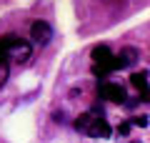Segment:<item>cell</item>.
<instances>
[{
    "label": "cell",
    "instance_id": "obj_1",
    "mask_svg": "<svg viewBox=\"0 0 150 143\" xmlns=\"http://www.w3.org/2000/svg\"><path fill=\"white\" fill-rule=\"evenodd\" d=\"M75 128L80 133H85V136H95V138H108L110 136V126H108V121L103 118L100 111H88L83 116H78Z\"/></svg>",
    "mask_w": 150,
    "mask_h": 143
},
{
    "label": "cell",
    "instance_id": "obj_2",
    "mask_svg": "<svg viewBox=\"0 0 150 143\" xmlns=\"http://www.w3.org/2000/svg\"><path fill=\"white\" fill-rule=\"evenodd\" d=\"M3 43H5V50H8V58H18V60H28L30 58V43L20 40L18 35H5L3 38Z\"/></svg>",
    "mask_w": 150,
    "mask_h": 143
},
{
    "label": "cell",
    "instance_id": "obj_3",
    "mask_svg": "<svg viewBox=\"0 0 150 143\" xmlns=\"http://www.w3.org/2000/svg\"><path fill=\"white\" fill-rule=\"evenodd\" d=\"M30 38H33V43H38V45H48L50 38H53V28H50L45 20H38V23L30 25Z\"/></svg>",
    "mask_w": 150,
    "mask_h": 143
},
{
    "label": "cell",
    "instance_id": "obj_4",
    "mask_svg": "<svg viewBox=\"0 0 150 143\" xmlns=\"http://www.w3.org/2000/svg\"><path fill=\"white\" fill-rule=\"evenodd\" d=\"M98 93H100L103 98H108V101H112V103H123L125 101V90H123V85H118V83H103L100 88H98Z\"/></svg>",
    "mask_w": 150,
    "mask_h": 143
},
{
    "label": "cell",
    "instance_id": "obj_5",
    "mask_svg": "<svg viewBox=\"0 0 150 143\" xmlns=\"http://www.w3.org/2000/svg\"><path fill=\"white\" fill-rule=\"evenodd\" d=\"M130 83L140 90V95H143L140 101H150V85H148V73H145V70L133 73V75H130Z\"/></svg>",
    "mask_w": 150,
    "mask_h": 143
},
{
    "label": "cell",
    "instance_id": "obj_6",
    "mask_svg": "<svg viewBox=\"0 0 150 143\" xmlns=\"http://www.w3.org/2000/svg\"><path fill=\"white\" fill-rule=\"evenodd\" d=\"M135 60H138V50H135V48H123V50L115 55L118 68H128V65H133Z\"/></svg>",
    "mask_w": 150,
    "mask_h": 143
},
{
    "label": "cell",
    "instance_id": "obj_7",
    "mask_svg": "<svg viewBox=\"0 0 150 143\" xmlns=\"http://www.w3.org/2000/svg\"><path fill=\"white\" fill-rule=\"evenodd\" d=\"M5 80H8V60H5V63H0V85L5 83Z\"/></svg>",
    "mask_w": 150,
    "mask_h": 143
},
{
    "label": "cell",
    "instance_id": "obj_8",
    "mask_svg": "<svg viewBox=\"0 0 150 143\" xmlns=\"http://www.w3.org/2000/svg\"><path fill=\"white\" fill-rule=\"evenodd\" d=\"M130 123H133V126H140V128H145V126H148V118H145V116H138V118H133Z\"/></svg>",
    "mask_w": 150,
    "mask_h": 143
},
{
    "label": "cell",
    "instance_id": "obj_9",
    "mask_svg": "<svg viewBox=\"0 0 150 143\" xmlns=\"http://www.w3.org/2000/svg\"><path fill=\"white\" fill-rule=\"evenodd\" d=\"M5 58H8V50H5V43L0 40V63H5Z\"/></svg>",
    "mask_w": 150,
    "mask_h": 143
},
{
    "label": "cell",
    "instance_id": "obj_10",
    "mask_svg": "<svg viewBox=\"0 0 150 143\" xmlns=\"http://www.w3.org/2000/svg\"><path fill=\"white\" fill-rule=\"evenodd\" d=\"M130 126H133V123H123V126H120V133H123V136H128V131H130Z\"/></svg>",
    "mask_w": 150,
    "mask_h": 143
}]
</instances>
